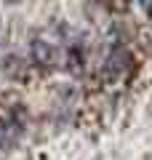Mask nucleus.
<instances>
[{
    "label": "nucleus",
    "mask_w": 152,
    "mask_h": 160,
    "mask_svg": "<svg viewBox=\"0 0 152 160\" xmlns=\"http://www.w3.org/2000/svg\"><path fill=\"white\" fill-rule=\"evenodd\" d=\"M32 56L38 64H53L56 62V48L51 46L48 40H35L32 43Z\"/></svg>",
    "instance_id": "f257e3e1"
},
{
    "label": "nucleus",
    "mask_w": 152,
    "mask_h": 160,
    "mask_svg": "<svg viewBox=\"0 0 152 160\" xmlns=\"http://www.w3.org/2000/svg\"><path fill=\"white\" fill-rule=\"evenodd\" d=\"M125 59H128V53L123 51V48H115L112 53H109V59H107V78H115V75L120 72V69L125 67Z\"/></svg>",
    "instance_id": "f03ea898"
}]
</instances>
